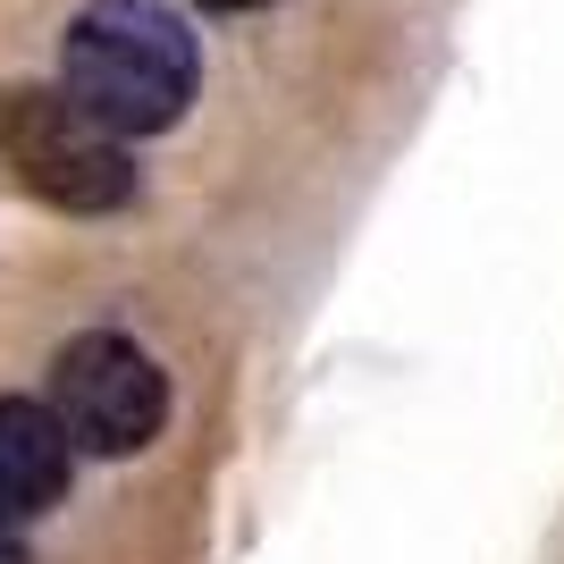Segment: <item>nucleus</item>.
<instances>
[{"label": "nucleus", "instance_id": "1", "mask_svg": "<svg viewBox=\"0 0 564 564\" xmlns=\"http://www.w3.org/2000/svg\"><path fill=\"white\" fill-rule=\"evenodd\" d=\"M59 94L118 143L177 127L194 101V34L161 0H94L59 43Z\"/></svg>", "mask_w": 564, "mask_h": 564}, {"label": "nucleus", "instance_id": "2", "mask_svg": "<svg viewBox=\"0 0 564 564\" xmlns=\"http://www.w3.org/2000/svg\"><path fill=\"white\" fill-rule=\"evenodd\" d=\"M0 161L18 169L25 194H43L59 212H118L135 194L127 143L101 118H85L59 85H18L0 101Z\"/></svg>", "mask_w": 564, "mask_h": 564}, {"label": "nucleus", "instance_id": "3", "mask_svg": "<svg viewBox=\"0 0 564 564\" xmlns=\"http://www.w3.org/2000/svg\"><path fill=\"white\" fill-rule=\"evenodd\" d=\"M51 422L85 455H135L169 422V379L135 337H118V329L68 337L59 362H51Z\"/></svg>", "mask_w": 564, "mask_h": 564}, {"label": "nucleus", "instance_id": "4", "mask_svg": "<svg viewBox=\"0 0 564 564\" xmlns=\"http://www.w3.org/2000/svg\"><path fill=\"white\" fill-rule=\"evenodd\" d=\"M59 497H68V438L51 422V404L0 397V531L34 522Z\"/></svg>", "mask_w": 564, "mask_h": 564}, {"label": "nucleus", "instance_id": "5", "mask_svg": "<svg viewBox=\"0 0 564 564\" xmlns=\"http://www.w3.org/2000/svg\"><path fill=\"white\" fill-rule=\"evenodd\" d=\"M0 564H25V547H18V540H9V531H0Z\"/></svg>", "mask_w": 564, "mask_h": 564}, {"label": "nucleus", "instance_id": "6", "mask_svg": "<svg viewBox=\"0 0 564 564\" xmlns=\"http://www.w3.org/2000/svg\"><path fill=\"white\" fill-rule=\"evenodd\" d=\"M203 9H261V0H203Z\"/></svg>", "mask_w": 564, "mask_h": 564}]
</instances>
